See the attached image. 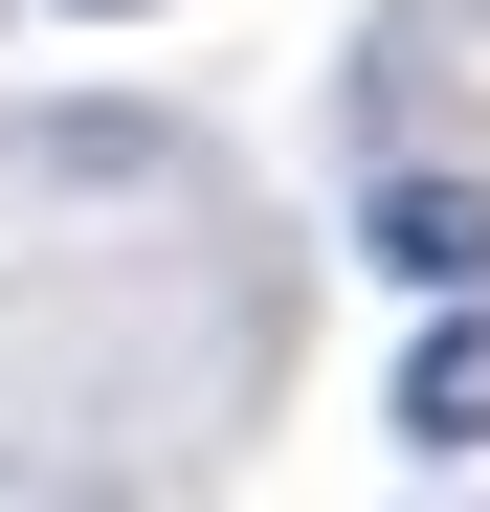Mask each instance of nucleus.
<instances>
[{"label": "nucleus", "mask_w": 490, "mask_h": 512, "mask_svg": "<svg viewBox=\"0 0 490 512\" xmlns=\"http://www.w3.org/2000/svg\"><path fill=\"white\" fill-rule=\"evenodd\" d=\"M357 268L379 290H490V179H357Z\"/></svg>", "instance_id": "nucleus-1"}, {"label": "nucleus", "mask_w": 490, "mask_h": 512, "mask_svg": "<svg viewBox=\"0 0 490 512\" xmlns=\"http://www.w3.org/2000/svg\"><path fill=\"white\" fill-rule=\"evenodd\" d=\"M401 446H424V468H490V290H446V334H424V357H401Z\"/></svg>", "instance_id": "nucleus-2"}, {"label": "nucleus", "mask_w": 490, "mask_h": 512, "mask_svg": "<svg viewBox=\"0 0 490 512\" xmlns=\"http://www.w3.org/2000/svg\"><path fill=\"white\" fill-rule=\"evenodd\" d=\"M67 23H112V0H67Z\"/></svg>", "instance_id": "nucleus-3"}]
</instances>
